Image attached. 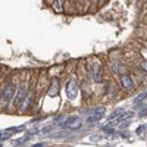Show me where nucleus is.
Here are the masks:
<instances>
[{
	"mask_svg": "<svg viewBox=\"0 0 147 147\" xmlns=\"http://www.w3.org/2000/svg\"><path fill=\"white\" fill-rule=\"evenodd\" d=\"M59 127L63 129H78L81 127V118L80 116H68L65 121L60 122Z\"/></svg>",
	"mask_w": 147,
	"mask_h": 147,
	"instance_id": "nucleus-1",
	"label": "nucleus"
},
{
	"mask_svg": "<svg viewBox=\"0 0 147 147\" xmlns=\"http://www.w3.org/2000/svg\"><path fill=\"white\" fill-rule=\"evenodd\" d=\"M27 94H28V85H27V82L19 84V87L16 88V93H15V97H13V106L19 107Z\"/></svg>",
	"mask_w": 147,
	"mask_h": 147,
	"instance_id": "nucleus-2",
	"label": "nucleus"
},
{
	"mask_svg": "<svg viewBox=\"0 0 147 147\" xmlns=\"http://www.w3.org/2000/svg\"><path fill=\"white\" fill-rule=\"evenodd\" d=\"M15 93H16V85L13 82H7L3 90H2V100L5 103H9L13 100V97H15Z\"/></svg>",
	"mask_w": 147,
	"mask_h": 147,
	"instance_id": "nucleus-3",
	"label": "nucleus"
},
{
	"mask_svg": "<svg viewBox=\"0 0 147 147\" xmlns=\"http://www.w3.org/2000/svg\"><path fill=\"white\" fill-rule=\"evenodd\" d=\"M78 84L75 80H69L68 84H66V97L69 100H74V99H77V96H78Z\"/></svg>",
	"mask_w": 147,
	"mask_h": 147,
	"instance_id": "nucleus-4",
	"label": "nucleus"
},
{
	"mask_svg": "<svg viewBox=\"0 0 147 147\" xmlns=\"http://www.w3.org/2000/svg\"><path fill=\"white\" fill-rule=\"evenodd\" d=\"M91 80L94 82H102L103 81V74H102V66L100 63H94L93 68H91Z\"/></svg>",
	"mask_w": 147,
	"mask_h": 147,
	"instance_id": "nucleus-5",
	"label": "nucleus"
},
{
	"mask_svg": "<svg viewBox=\"0 0 147 147\" xmlns=\"http://www.w3.org/2000/svg\"><path fill=\"white\" fill-rule=\"evenodd\" d=\"M103 115H105V107H96L93 110V115L87 118V122L88 124H96L97 121H100L103 118Z\"/></svg>",
	"mask_w": 147,
	"mask_h": 147,
	"instance_id": "nucleus-6",
	"label": "nucleus"
},
{
	"mask_svg": "<svg viewBox=\"0 0 147 147\" xmlns=\"http://www.w3.org/2000/svg\"><path fill=\"white\" fill-rule=\"evenodd\" d=\"M32 102H34V93L28 91V94L25 96V99L22 100V103L19 106V110H21V112H27V110L32 106Z\"/></svg>",
	"mask_w": 147,
	"mask_h": 147,
	"instance_id": "nucleus-7",
	"label": "nucleus"
},
{
	"mask_svg": "<svg viewBox=\"0 0 147 147\" xmlns=\"http://www.w3.org/2000/svg\"><path fill=\"white\" fill-rule=\"evenodd\" d=\"M119 81H121V85L124 87V90H127V91H132L134 90V82H132V80H131L129 75H127V74L121 75Z\"/></svg>",
	"mask_w": 147,
	"mask_h": 147,
	"instance_id": "nucleus-8",
	"label": "nucleus"
},
{
	"mask_svg": "<svg viewBox=\"0 0 147 147\" xmlns=\"http://www.w3.org/2000/svg\"><path fill=\"white\" fill-rule=\"evenodd\" d=\"M124 115V109H116V110H113L112 112V115H109L107 116V121L110 122V124H118V119Z\"/></svg>",
	"mask_w": 147,
	"mask_h": 147,
	"instance_id": "nucleus-9",
	"label": "nucleus"
},
{
	"mask_svg": "<svg viewBox=\"0 0 147 147\" xmlns=\"http://www.w3.org/2000/svg\"><path fill=\"white\" fill-rule=\"evenodd\" d=\"M57 94H59V81L57 80H53L52 84H50V87H49V96L55 97Z\"/></svg>",
	"mask_w": 147,
	"mask_h": 147,
	"instance_id": "nucleus-10",
	"label": "nucleus"
},
{
	"mask_svg": "<svg viewBox=\"0 0 147 147\" xmlns=\"http://www.w3.org/2000/svg\"><path fill=\"white\" fill-rule=\"evenodd\" d=\"M125 65L124 63H121V62H113L112 63V71L115 72V74H119V75H124L125 74Z\"/></svg>",
	"mask_w": 147,
	"mask_h": 147,
	"instance_id": "nucleus-11",
	"label": "nucleus"
},
{
	"mask_svg": "<svg viewBox=\"0 0 147 147\" xmlns=\"http://www.w3.org/2000/svg\"><path fill=\"white\" fill-rule=\"evenodd\" d=\"M146 99H147V93H140L136 99H134V105H136V107H138L140 105H143Z\"/></svg>",
	"mask_w": 147,
	"mask_h": 147,
	"instance_id": "nucleus-12",
	"label": "nucleus"
},
{
	"mask_svg": "<svg viewBox=\"0 0 147 147\" xmlns=\"http://www.w3.org/2000/svg\"><path fill=\"white\" fill-rule=\"evenodd\" d=\"M103 131H106V132H110V134H115V129H113V128H110V125H106V127H103Z\"/></svg>",
	"mask_w": 147,
	"mask_h": 147,
	"instance_id": "nucleus-13",
	"label": "nucleus"
},
{
	"mask_svg": "<svg viewBox=\"0 0 147 147\" xmlns=\"http://www.w3.org/2000/svg\"><path fill=\"white\" fill-rule=\"evenodd\" d=\"M140 68L144 71V72H147V60H141V63H140Z\"/></svg>",
	"mask_w": 147,
	"mask_h": 147,
	"instance_id": "nucleus-14",
	"label": "nucleus"
},
{
	"mask_svg": "<svg viewBox=\"0 0 147 147\" xmlns=\"http://www.w3.org/2000/svg\"><path fill=\"white\" fill-rule=\"evenodd\" d=\"M143 132H144V125H141V127L137 129V134H143Z\"/></svg>",
	"mask_w": 147,
	"mask_h": 147,
	"instance_id": "nucleus-15",
	"label": "nucleus"
},
{
	"mask_svg": "<svg viewBox=\"0 0 147 147\" xmlns=\"http://www.w3.org/2000/svg\"><path fill=\"white\" fill-rule=\"evenodd\" d=\"M147 115V109H144L143 112H140V116H146Z\"/></svg>",
	"mask_w": 147,
	"mask_h": 147,
	"instance_id": "nucleus-16",
	"label": "nucleus"
},
{
	"mask_svg": "<svg viewBox=\"0 0 147 147\" xmlns=\"http://www.w3.org/2000/svg\"><path fill=\"white\" fill-rule=\"evenodd\" d=\"M32 147H44V143H38V144H34Z\"/></svg>",
	"mask_w": 147,
	"mask_h": 147,
	"instance_id": "nucleus-17",
	"label": "nucleus"
},
{
	"mask_svg": "<svg viewBox=\"0 0 147 147\" xmlns=\"http://www.w3.org/2000/svg\"><path fill=\"white\" fill-rule=\"evenodd\" d=\"M0 99H2V90H0Z\"/></svg>",
	"mask_w": 147,
	"mask_h": 147,
	"instance_id": "nucleus-18",
	"label": "nucleus"
}]
</instances>
